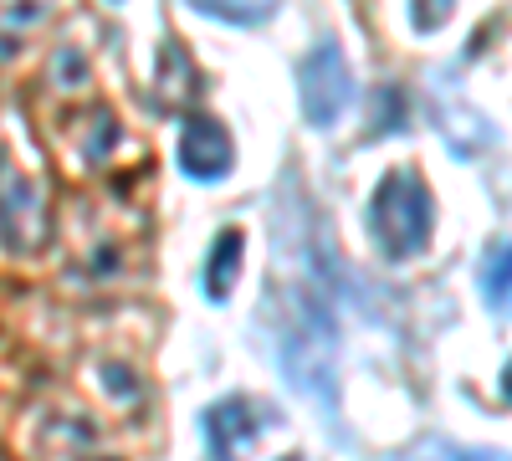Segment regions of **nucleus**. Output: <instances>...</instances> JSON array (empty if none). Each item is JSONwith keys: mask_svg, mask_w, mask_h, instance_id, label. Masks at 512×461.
<instances>
[{"mask_svg": "<svg viewBox=\"0 0 512 461\" xmlns=\"http://www.w3.org/2000/svg\"><path fill=\"white\" fill-rule=\"evenodd\" d=\"M369 226H374V246H379L390 262L420 257V251L431 246V226H436L431 190H425V180H420L415 170L384 175L379 190H374V205H369Z\"/></svg>", "mask_w": 512, "mask_h": 461, "instance_id": "obj_1", "label": "nucleus"}, {"mask_svg": "<svg viewBox=\"0 0 512 461\" xmlns=\"http://www.w3.org/2000/svg\"><path fill=\"white\" fill-rule=\"evenodd\" d=\"M47 6L52 0H6V6H0V57H6L41 16H47Z\"/></svg>", "mask_w": 512, "mask_h": 461, "instance_id": "obj_8", "label": "nucleus"}, {"mask_svg": "<svg viewBox=\"0 0 512 461\" xmlns=\"http://www.w3.org/2000/svg\"><path fill=\"white\" fill-rule=\"evenodd\" d=\"M410 11H415V26L420 31H436L456 11V0H410Z\"/></svg>", "mask_w": 512, "mask_h": 461, "instance_id": "obj_10", "label": "nucleus"}, {"mask_svg": "<svg viewBox=\"0 0 512 461\" xmlns=\"http://www.w3.org/2000/svg\"><path fill=\"white\" fill-rule=\"evenodd\" d=\"M52 231V200L41 190L36 175H26L21 164L11 159V149H0V236H6L11 251L31 257L41 251Z\"/></svg>", "mask_w": 512, "mask_h": 461, "instance_id": "obj_2", "label": "nucleus"}, {"mask_svg": "<svg viewBox=\"0 0 512 461\" xmlns=\"http://www.w3.org/2000/svg\"><path fill=\"white\" fill-rule=\"evenodd\" d=\"M297 88H303L308 123H318V129L338 123V113H344L349 98H354V77H349V62H344V52H338V41H318V52L303 57Z\"/></svg>", "mask_w": 512, "mask_h": 461, "instance_id": "obj_3", "label": "nucleus"}, {"mask_svg": "<svg viewBox=\"0 0 512 461\" xmlns=\"http://www.w3.org/2000/svg\"><path fill=\"white\" fill-rule=\"evenodd\" d=\"M502 395H507V400H512V364H507V369H502Z\"/></svg>", "mask_w": 512, "mask_h": 461, "instance_id": "obj_11", "label": "nucleus"}, {"mask_svg": "<svg viewBox=\"0 0 512 461\" xmlns=\"http://www.w3.org/2000/svg\"><path fill=\"white\" fill-rule=\"evenodd\" d=\"M190 6L210 21H226V26H262L282 0H190Z\"/></svg>", "mask_w": 512, "mask_h": 461, "instance_id": "obj_7", "label": "nucleus"}, {"mask_svg": "<svg viewBox=\"0 0 512 461\" xmlns=\"http://www.w3.org/2000/svg\"><path fill=\"white\" fill-rule=\"evenodd\" d=\"M487 303L512 318V246H502L497 257L487 262Z\"/></svg>", "mask_w": 512, "mask_h": 461, "instance_id": "obj_9", "label": "nucleus"}, {"mask_svg": "<svg viewBox=\"0 0 512 461\" xmlns=\"http://www.w3.org/2000/svg\"><path fill=\"white\" fill-rule=\"evenodd\" d=\"M282 461H303V456H282Z\"/></svg>", "mask_w": 512, "mask_h": 461, "instance_id": "obj_12", "label": "nucleus"}, {"mask_svg": "<svg viewBox=\"0 0 512 461\" xmlns=\"http://www.w3.org/2000/svg\"><path fill=\"white\" fill-rule=\"evenodd\" d=\"M180 170L195 180V185H216L231 175V164H236V149H231V134H226V123L221 118H210V113H190L185 118V129H180Z\"/></svg>", "mask_w": 512, "mask_h": 461, "instance_id": "obj_4", "label": "nucleus"}, {"mask_svg": "<svg viewBox=\"0 0 512 461\" xmlns=\"http://www.w3.org/2000/svg\"><path fill=\"white\" fill-rule=\"evenodd\" d=\"M241 257H246V236L236 226H226L216 236V246H210V262H205V298L210 303H226L231 287L241 277Z\"/></svg>", "mask_w": 512, "mask_h": 461, "instance_id": "obj_6", "label": "nucleus"}, {"mask_svg": "<svg viewBox=\"0 0 512 461\" xmlns=\"http://www.w3.org/2000/svg\"><path fill=\"white\" fill-rule=\"evenodd\" d=\"M256 436H262V405L246 395H226L221 405L205 410V441L216 461H246Z\"/></svg>", "mask_w": 512, "mask_h": 461, "instance_id": "obj_5", "label": "nucleus"}]
</instances>
